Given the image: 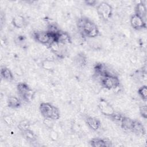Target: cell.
I'll return each mask as SVG.
<instances>
[{
  "instance_id": "6da1fadb",
  "label": "cell",
  "mask_w": 147,
  "mask_h": 147,
  "mask_svg": "<svg viewBox=\"0 0 147 147\" xmlns=\"http://www.w3.org/2000/svg\"><path fill=\"white\" fill-rule=\"evenodd\" d=\"M77 26L80 33L83 37L95 38L99 34L96 24L86 17H82L78 19Z\"/></svg>"
},
{
  "instance_id": "7a4b0ae2",
  "label": "cell",
  "mask_w": 147,
  "mask_h": 147,
  "mask_svg": "<svg viewBox=\"0 0 147 147\" xmlns=\"http://www.w3.org/2000/svg\"><path fill=\"white\" fill-rule=\"evenodd\" d=\"M39 111L44 119L57 120L60 117L59 109L49 102H42L40 103Z\"/></svg>"
},
{
  "instance_id": "3957f363",
  "label": "cell",
  "mask_w": 147,
  "mask_h": 147,
  "mask_svg": "<svg viewBox=\"0 0 147 147\" xmlns=\"http://www.w3.org/2000/svg\"><path fill=\"white\" fill-rule=\"evenodd\" d=\"M33 37L37 42L46 45L48 47L54 41L53 36L47 30H37L34 31L33 34Z\"/></svg>"
},
{
  "instance_id": "277c9868",
  "label": "cell",
  "mask_w": 147,
  "mask_h": 147,
  "mask_svg": "<svg viewBox=\"0 0 147 147\" xmlns=\"http://www.w3.org/2000/svg\"><path fill=\"white\" fill-rule=\"evenodd\" d=\"M16 88L18 94L22 100L28 102L33 99L34 92L28 84L23 82L18 83L16 86Z\"/></svg>"
},
{
  "instance_id": "5b68a950",
  "label": "cell",
  "mask_w": 147,
  "mask_h": 147,
  "mask_svg": "<svg viewBox=\"0 0 147 147\" xmlns=\"http://www.w3.org/2000/svg\"><path fill=\"white\" fill-rule=\"evenodd\" d=\"M96 11L99 17L103 21L109 20L113 15V7L106 2H102L96 6Z\"/></svg>"
},
{
  "instance_id": "8992f818",
  "label": "cell",
  "mask_w": 147,
  "mask_h": 147,
  "mask_svg": "<svg viewBox=\"0 0 147 147\" xmlns=\"http://www.w3.org/2000/svg\"><path fill=\"white\" fill-rule=\"evenodd\" d=\"M100 83L103 88L108 90L115 89L120 84L119 80L115 75H110L100 78Z\"/></svg>"
},
{
  "instance_id": "52a82bcc",
  "label": "cell",
  "mask_w": 147,
  "mask_h": 147,
  "mask_svg": "<svg viewBox=\"0 0 147 147\" xmlns=\"http://www.w3.org/2000/svg\"><path fill=\"white\" fill-rule=\"evenodd\" d=\"M98 108L102 114L105 116L111 117L115 113L114 109L106 99L100 98L98 102Z\"/></svg>"
},
{
  "instance_id": "ba28073f",
  "label": "cell",
  "mask_w": 147,
  "mask_h": 147,
  "mask_svg": "<svg viewBox=\"0 0 147 147\" xmlns=\"http://www.w3.org/2000/svg\"><path fill=\"white\" fill-rule=\"evenodd\" d=\"M130 23L131 26L135 30H138L146 28V21L136 14H133L130 16Z\"/></svg>"
},
{
  "instance_id": "9c48e42d",
  "label": "cell",
  "mask_w": 147,
  "mask_h": 147,
  "mask_svg": "<svg viewBox=\"0 0 147 147\" xmlns=\"http://www.w3.org/2000/svg\"><path fill=\"white\" fill-rule=\"evenodd\" d=\"M94 71L96 76L99 78L107 75H115L111 72L110 69L105 64L102 63H97L95 64L94 67Z\"/></svg>"
},
{
  "instance_id": "30bf717a",
  "label": "cell",
  "mask_w": 147,
  "mask_h": 147,
  "mask_svg": "<svg viewBox=\"0 0 147 147\" xmlns=\"http://www.w3.org/2000/svg\"><path fill=\"white\" fill-rule=\"evenodd\" d=\"M72 41V37L70 34L68 32L61 30H60L55 36V42L64 45L71 44Z\"/></svg>"
},
{
  "instance_id": "8fae6325",
  "label": "cell",
  "mask_w": 147,
  "mask_h": 147,
  "mask_svg": "<svg viewBox=\"0 0 147 147\" xmlns=\"http://www.w3.org/2000/svg\"><path fill=\"white\" fill-rule=\"evenodd\" d=\"M85 121L87 126L94 131H98L101 127V122L96 117L87 116L85 118Z\"/></svg>"
},
{
  "instance_id": "7c38bea8",
  "label": "cell",
  "mask_w": 147,
  "mask_h": 147,
  "mask_svg": "<svg viewBox=\"0 0 147 147\" xmlns=\"http://www.w3.org/2000/svg\"><path fill=\"white\" fill-rule=\"evenodd\" d=\"M90 144L93 147H110L112 146L110 141L105 138H94L90 141Z\"/></svg>"
},
{
  "instance_id": "4fadbf2b",
  "label": "cell",
  "mask_w": 147,
  "mask_h": 147,
  "mask_svg": "<svg viewBox=\"0 0 147 147\" xmlns=\"http://www.w3.org/2000/svg\"><path fill=\"white\" fill-rule=\"evenodd\" d=\"M131 131L139 136H144L146 133V130L144 126L141 122L137 120H134Z\"/></svg>"
},
{
  "instance_id": "5bb4252c",
  "label": "cell",
  "mask_w": 147,
  "mask_h": 147,
  "mask_svg": "<svg viewBox=\"0 0 147 147\" xmlns=\"http://www.w3.org/2000/svg\"><path fill=\"white\" fill-rule=\"evenodd\" d=\"M134 11H135L134 14L140 16L144 20L146 21L147 10H146V5L142 1H140L136 5Z\"/></svg>"
},
{
  "instance_id": "9a60e30c",
  "label": "cell",
  "mask_w": 147,
  "mask_h": 147,
  "mask_svg": "<svg viewBox=\"0 0 147 147\" xmlns=\"http://www.w3.org/2000/svg\"><path fill=\"white\" fill-rule=\"evenodd\" d=\"M11 24L15 28L21 29L26 26V21L24 16L21 15H17L12 18Z\"/></svg>"
},
{
  "instance_id": "2e32d148",
  "label": "cell",
  "mask_w": 147,
  "mask_h": 147,
  "mask_svg": "<svg viewBox=\"0 0 147 147\" xmlns=\"http://www.w3.org/2000/svg\"><path fill=\"white\" fill-rule=\"evenodd\" d=\"M75 63L80 68H84L87 63V57L83 52H80L75 57Z\"/></svg>"
},
{
  "instance_id": "e0dca14e",
  "label": "cell",
  "mask_w": 147,
  "mask_h": 147,
  "mask_svg": "<svg viewBox=\"0 0 147 147\" xmlns=\"http://www.w3.org/2000/svg\"><path fill=\"white\" fill-rule=\"evenodd\" d=\"M134 120L129 118L127 117L123 116L121 118L119 123L121 125V127L126 131H131V128L133 126Z\"/></svg>"
},
{
  "instance_id": "ac0fdd59",
  "label": "cell",
  "mask_w": 147,
  "mask_h": 147,
  "mask_svg": "<svg viewBox=\"0 0 147 147\" xmlns=\"http://www.w3.org/2000/svg\"><path fill=\"white\" fill-rule=\"evenodd\" d=\"M8 107L11 109H18L21 106V100L15 96H10L7 99Z\"/></svg>"
},
{
  "instance_id": "d6986e66",
  "label": "cell",
  "mask_w": 147,
  "mask_h": 147,
  "mask_svg": "<svg viewBox=\"0 0 147 147\" xmlns=\"http://www.w3.org/2000/svg\"><path fill=\"white\" fill-rule=\"evenodd\" d=\"M1 76L5 80L10 82L14 79V75L11 70L6 67H1Z\"/></svg>"
},
{
  "instance_id": "ffe728a7",
  "label": "cell",
  "mask_w": 147,
  "mask_h": 147,
  "mask_svg": "<svg viewBox=\"0 0 147 147\" xmlns=\"http://www.w3.org/2000/svg\"><path fill=\"white\" fill-rule=\"evenodd\" d=\"M24 138L29 142H34L36 141V135L30 129H28L25 131L22 132Z\"/></svg>"
},
{
  "instance_id": "44dd1931",
  "label": "cell",
  "mask_w": 147,
  "mask_h": 147,
  "mask_svg": "<svg viewBox=\"0 0 147 147\" xmlns=\"http://www.w3.org/2000/svg\"><path fill=\"white\" fill-rule=\"evenodd\" d=\"M17 127L22 133L28 129H30V123L28 119H22L19 122Z\"/></svg>"
},
{
  "instance_id": "7402d4cb",
  "label": "cell",
  "mask_w": 147,
  "mask_h": 147,
  "mask_svg": "<svg viewBox=\"0 0 147 147\" xmlns=\"http://www.w3.org/2000/svg\"><path fill=\"white\" fill-rule=\"evenodd\" d=\"M138 94L142 100L146 102L147 100V86L142 85L138 90Z\"/></svg>"
},
{
  "instance_id": "603a6c76",
  "label": "cell",
  "mask_w": 147,
  "mask_h": 147,
  "mask_svg": "<svg viewBox=\"0 0 147 147\" xmlns=\"http://www.w3.org/2000/svg\"><path fill=\"white\" fill-rule=\"evenodd\" d=\"M139 112L141 115V116L144 118H147V106L146 105H141L139 107Z\"/></svg>"
},
{
  "instance_id": "cb8c5ba5",
  "label": "cell",
  "mask_w": 147,
  "mask_h": 147,
  "mask_svg": "<svg viewBox=\"0 0 147 147\" xmlns=\"http://www.w3.org/2000/svg\"><path fill=\"white\" fill-rule=\"evenodd\" d=\"M26 41V38L23 35H19L17 36V37L16 39V42L18 44V45H21L23 44L24 42H25Z\"/></svg>"
},
{
  "instance_id": "d4e9b609",
  "label": "cell",
  "mask_w": 147,
  "mask_h": 147,
  "mask_svg": "<svg viewBox=\"0 0 147 147\" xmlns=\"http://www.w3.org/2000/svg\"><path fill=\"white\" fill-rule=\"evenodd\" d=\"M3 121L8 125H11L13 123V121H14L13 118L9 115L4 116L3 117Z\"/></svg>"
},
{
  "instance_id": "484cf974",
  "label": "cell",
  "mask_w": 147,
  "mask_h": 147,
  "mask_svg": "<svg viewBox=\"0 0 147 147\" xmlns=\"http://www.w3.org/2000/svg\"><path fill=\"white\" fill-rule=\"evenodd\" d=\"M85 3L90 6H96L98 2L95 0H86L84 1Z\"/></svg>"
},
{
  "instance_id": "4316f807",
  "label": "cell",
  "mask_w": 147,
  "mask_h": 147,
  "mask_svg": "<svg viewBox=\"0 0 147 147\" xmlns=\"http://www.w3.org/2000/svg\"><path fill=\"white\" fill-rule=\"evenodd\" d=\"M50 136H51V138L54 141L56 140L58 138V135H57V133L55 131H52L51 133L50 134Z\"/></svg>"
}]
</instances>
